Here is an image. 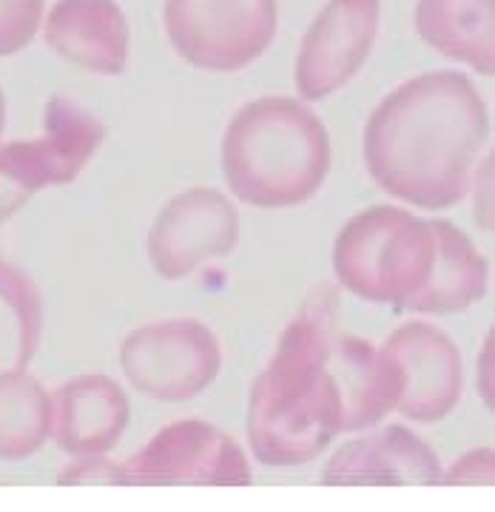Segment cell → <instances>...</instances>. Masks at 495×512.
<instances>
[{
    "label": "cell",
    "instance_id": "cell-1",
    "mask_svg": "<svg viewBox=\"0 0 495 512\" xmlns=\"http://www.w3.org/2000/svg\"><path fill=\"white\" fill-rule=\"evenodd\" d=\"M490 140L487 103L467 74L436 69L404 80L367 117L370 180L393 200L447 211L470 194Z\"/></svg>",
    "mask_w": 495,
    "mask_h": 512
},
{
    "label": "cell",
    "instance_id": "cell-2",
    "mask_svg": "<svg viewBox=\"0 0 495 512\" xmlns=\"http://www.w3.org/2000/svg\"><path fill=\"white\" fill-rule=\"evenodd\" d=\"M248 444L265 467L316 461L342 433V393L325 313L294 316L248 396Z\"/></svg>",
    "mask_w": 495,
    "mask_h": 512
},
{
    "label": "cell",
    "instance_id": "cell-3",
    "mask_svg": "<svg viewBox=\"0 0 495 512\" xmlns=\"http://www.w3.org/2000/svg\"><path fill=\"white\" fill-rule=\"evenodd\" d=\"M330 174V134L296 97H257L222 134V177L239 202L282 211L313 200Z\"/></svg>",
    "mask_w": 495,
    "mask_h": 512
},
{
    "label": "cell",
    "instance_id": "cell-4",
    "mask_svg": "<svg viewBox=\"0 0 495 512\" xmlns=\"http://www.w3.org/2000/svg\"><path fill=\"white\" fill-rule=\"evenodd\" d=\"M436 220L402 205H370L333 239V276L353 296L407 313L430 282Z\"/></svg>",
    "mask_w": 495,
    "mask_h": 512
},
{
    "label": "cell",
    "instance_id": "cell-5",
    "mask_svg": "<svg viewBox=\"0 0 495 512\" xmlns=\"http://www.w3.org/2000/svg\"><path fill=\"white\" fill-rule=\"evenodd\" d=\"M106 137V126L74 97L55 94L35 140L0 146V222H9L43 188L74 183Z\"/></svg>",
    "mask_w": 495,
    "mask_h": 512
},
{
    "label": "cell",
    "instance_id": "cell-6",
    "mask_svg": "<svg viewBox=\"0 0 495 512\" xmlns=\"http://www.w3.org/2000/svg\"><path fill=\"white\" fill-rule=\"evenodd\" d=\"M126 382L148 399L185 404L202 396L222 370V345L211 325L171 316L134 328L120 345Z\"/></svg>",
    "mask_w": 495,
    "mask_h": 512
},
{
    "label": "cell",
    "instance_id": "cell-7",
    "mask_svg": "<svg viewBox=\"0 0 495 512\" xmlns=\"http://www.w3.org/2000/svg\"><path fill=\"white\" fill-rule=\"evenodd\" d=\"M165 35L202 72H239L271 49L276 0H165Z\"/></svg>",
    "mask_w": 495,
    "mask_h": 512
},
{
    "label": "cell",
    "instance_id": "cell-8",
    "mask_svg": "<svg viewBox=\"0 0 495 512\" xmlns=\"http://www.w3.org/2000/svg\"><path fill=\"white\" fill-rule=\"evenodd\" d=\"M123 487H251L254 467L231 433L200 416L160 427L120 461Z\"/></svg>",
    "mask_w": 495,
    "mask_h": 512
},
{
    "label": "cell",
    "instance_id": "cell-9",
    "mask_svg": "<svg viewBox=\"0 0 495 512\" xmlns=\"http://www.w3.org/2000/svg\"><path fill=\"white\" fill-rule=\"evenodd\" d=\"M237 245V205L208 185H194L174 194L154 217L146 239L154 274L168 282L197 274L202 265L234 254Z\"/></svg>",
    "mask_w": 495,
    "mask_h": 512
},
{
    "label": "cell",
    "instance_id": "cell-10",
    "mask_svg": "<svg viewBox=\"0 0 495 512\" xmlns=\"http://www.w3.org/2000/svg\"><path fill=\"white\" fill-rule=\"evenodd\" d=\"M402 376L396 413L413 424H439L464 396V359L453 336L427 319L393 330L382 345Z\"/></svg>",
    "mask_w": 495,
    "mask_h": 512
},
{
    "label": "cell",
    "instance_id": "cell-11",
    "mask_svg": "<svg viewBox=\"0 0 495 512\" xmlns=\"http://www.w3.org/2000/svg\"><path fill=\"white\" fill-rule=\"evenodd\" d=\"M382 0H328L296 55L294 83L302 100H325L345 89L367 63L379 35Z\"/></svg>",
    "mask_w": 495,
    "mask_h": 512
},
{
    "label": "cell",
    "instance_id": "cell-12",
    "mask_svg": "<svg viewBox=\"0 0 495 512\" xmlns=\"http://www.w3.org/2000/svg\"><path fill=\"white\" fill-rule=\"evenodd\" d=\"M441 476L439 453L404 424L365 430L322 467V484L328 487H436Z\"/></svg>",
    "mask_w": 495,
    "mask_h": 512
},
{
    "label": "cell",
    "instance_id": "cell-13",
    "mask_svg": "<svg viewBox=\"0 0 495 512\" xmlns=\"http://www.w3.org/2000/svg\"><path fill=\"white\" fill-rule=\"evenodd\" d=\"M129 421V396L106 373H80L52 393V439L72 458L109 456Z\"/></svg>",
    "mask_w": 495,
    "mask_h": 512
},
{
    "label": "cell",
    "instance_id": "cell-14",
    "mask_svg": "<svg viewBox=\"0 0 495 512\" xmlns=\"http://www.w3.org/2000/svg\"><path fill=\"white\" fill-rule=\"evenodd\" d=\"M131 32L117 0H57L43 23L49 49L92 74H123Z\"/></svg>",
    "mask_w": 495,
    "mask_h": 512
},
{
    "label": "cell",
    "instance_id": "cell-15",
    "mask_svg": "<svg viewBox=\"0 0 495 512\" xmlns=\"http://www.w3.org/2000/svg\"><path fill=\"white\" fill-rule=\"evenodd\" d=\"M333 370L342 393V430L365 433L396 413L402 376L382 345L365 339H342L333 345Z\"/></svg>",
    "mask_w": 495,
    "mask_h": 512
},
{
    "label": "cell",
    "instance_id": "cell-16",
    "mask_svg": "<svg viewBox=\"0 0 495 512\" xmlns=\"http://www.w3.org/2000/svg\"><path fill=\"white\" fill-rule=\"evenodd\" d=\"M416 32L439 55L495 74V0H416Z\"/></svg>",
    "mask_w": 495,
    "mask_h": 512
},
{
    "label": "cell",
    "instance_id": "cell-17",
    "mask_svg": "<svg viewBox=\"0 0 495 512\" xmlns=\"http://www.w3.org/2000/svg\"><path fill=\"white\" fill-rule=\"evenodd\" d=\"M436 262L430 282L407 313L413 316H453L470 311L487 296L490 262L459 225L436 220Z\"/></svg>",
    "mask_w": 495,
    "mask_h": 512
},
{
    "label": "cell",
    "instance_id": "cell-18",
    "mask_svg": "<svg viewBox=\"0 0 495 512\" xmlns=\"http://www.w3.org/2000/svg\"><path fill=\"white\" fill-rule=\"evenodd\" d=\"M52 439V393L29 367L0 370V461H23Z\"/></svg>",
    "mask_w": 495,
    "mask_h": 512
},
{
    "label": "cell",
    "instance_id": "cell-19",
    "mask_svg": "<svg viewBox=\"0 0 495 512\" xmlns=\"http://www.w3.org/2000/svg\"><path fill=\"white\" fill-rule=\"evenodd\" d=\"M0 299L18 322V365L26 367L35 359L43 336V299L32 276L0 251Z\"/></svg>",
    "mask_w": 495,
    "mask_h": 512
},
{
    "label": "cell",
    "instance_id": "cell-20",
    "mask_svg": "<svg viewBox=\"0 0 495 512\" xmlns=\"http://www.w3.org/2000/svg\"><path fill=\"white\" fill-rule=\"evenodd\" d=\"M46 0H0V57L18 55L35 40Z\"/></svg>",
    "mask_w": 495,
    "mask_h": 512
},
{
    "label": "cell",
    "instance_id": "cell-21",
    "mask_svg": "<svg viewBox=\"0 0 495 512\" xmlns=\"http://www.w3.org/2000/svg\"><path fill=\"white\" fill-rule=\"evenodd\" d=\"M63 487H123V470L120 461L109 456H83L74 458L57 476Z\"/></svg>",
    "mask_w": 495,
    "mask_h": 512
},
{
    "label": "cell",
    "instance_id": "cell-22",
    "mask_svg": "<svg viewBox=\"0 0 495 512\" xmlns=\"http://www.w3.org/2000/svg\"><path fill=\"white\" fill-rule=\"evenodd\" d=\"M495 453L493 447H476L459 456L450 467H444L441 484L450 487H493Z\"/></svg>",
    "mask_w": 495,
    "mask_h": 512
},
{
    "label": "cell",
    "instance_id": "cell-23",
    "mask_svg": "<svg viewBox=\"0 0 495 512\" xmlns=\"http://www.w3.org/2000/svg\"><path fill=\"white\" fill-rule=\"evenodd\" d=\"M478 390H481L484 404L493 410V333H487L481 356H478Z\"/></svg>",
    "mask_w": 495,
    "mask_h": 512
},
{
    "label": "cell",
    "instance_id": "cell-24",
    "mask_svg": "<svg viewBox=\"0 0 495 512\" xmlns=\"http://www.w3.org/2000/svg\"><path fill=\"white\" fill-rule=\"evenodd\" d=\"M3 128H6V97L0 89V137H3Z\"/></svg>",
    "mask_w": 495,
    "mask_h": 512
}]
</instances>
